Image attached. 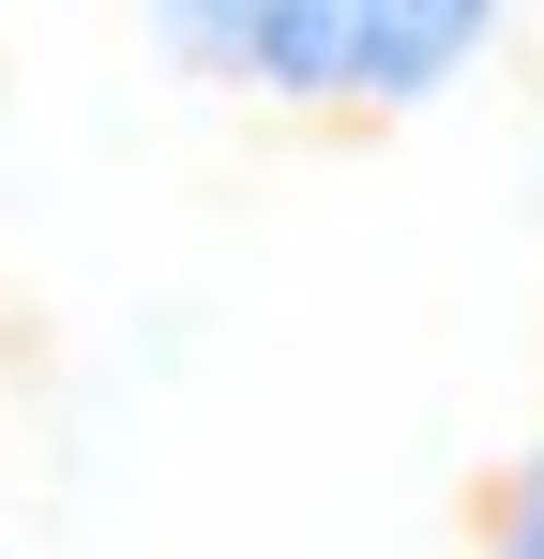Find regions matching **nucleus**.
<instances>
[{
	"label": "nucleus",
	"instance_id": "nucleus-1",
	"mask_svg": "<svg viewBox=\"0 0 544 559\" xmlns=\"http://www.w3.org/2000/svg\"><path fill=\"white\" fill-rule=\"evenodd\" d=\"M152 61L303 136H393L515 31V0H137Z\"/></svg>",
	"mask_w": 544,
	"mask_h": 559
},
{
	"label": "nucleus",
	"instance_id": "nucleus-2",
	"mask_svg": "<svg viewBox=\"0 0 544 559\" xmlns=\"http://www.w3.org/2000/svg\"><path fill=\"white\" fill-rule=\"evenodd\" d=\"M469 559H544V439L484 484V545H469Z\"/></svg>",
	"mask_w": 544,
	"mask_h": 559
}]
</instances>
